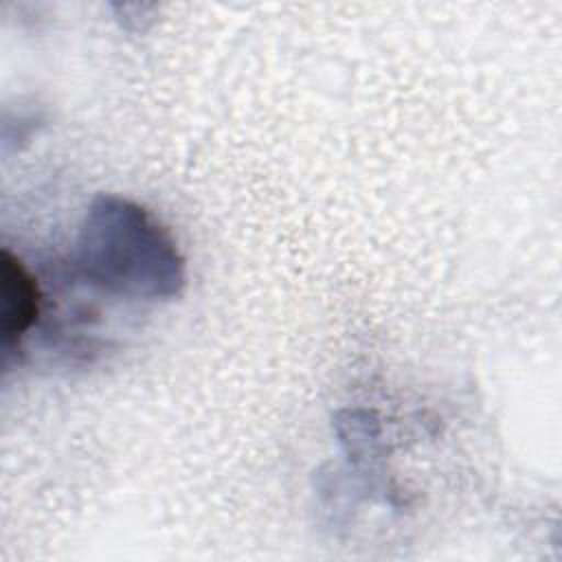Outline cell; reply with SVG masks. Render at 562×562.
I'll return each mask as SVG.
<instances>
[{"label":"cell","mask_w":562,"mask_h":562,"mask_svg":"<svg viewBox=\"0 0 562 562\" xmlns=\"http://www.w3.org/2000/svg\"><path fill=\"white\" fill-rule=\"evenodd\" d=\"M75 274L119 301H169L184 285V259L169 231L143 206L101 195L79 228Z\"/></svg>","instance_id":"cell-1"},{"label":"cell","mask_w":562,"mask_h":562,"mask_svg":"<svg viewBox=\"0 0 562 562\" xmlns=\"http://www.w3.org/2000/svg\"><path fill=\"white\" fill-rule=\"evenodd\" d=\"M0 279H2V351H4V362H9L22 349L29 334L37 327L40 316L44 312V294L37 277L9 248H2Z\"/></svg>","instance_id":"cell-2"}]
</instances>
